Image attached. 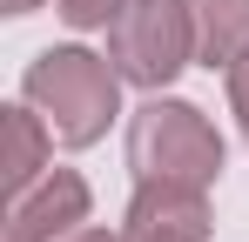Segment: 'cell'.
I'll use <instances>...</instances> for the list:
<instances>
[{
  "instance_id": "cell-11",
  "label": "cell",
  "mask_w": 249,
  "mask_h": 242,
  "mask_svg": "<svg viewBox=\"0 0 249 242\" xmlns=\"http://www.w3.org/2000/svg\"><path fill=\"white\" fill-rule=\"evenodd\" d=\"M0 7H7V14H34L41 0H0Z\"/></svg>"
},
{
  "instance_id": "cell-9",
  "label": "cell",
  "mask_w": 249,
  "mask_h": 242,
  "mask_svg": "<svg viewBox=\"0 0 249 242\" xmlns=\"http://www.w3.org/2000/svg\"><path fill=\"white\" fill-rule=\"evenodd\" d=\"M229 101H236V121H243V135H249V54L229 68Z\"/></svg>"
},
{
  "instance_id": "cell-1",
  "label": "cell",
  "mask_w": 249,
  "mask_h": 242,
  "mask_svg": "<svg viewBox=\"0 0 249 242\" xmlns=\"http://www.w3.org/2000/svg\"><path fill=\"white\" fill-rule=\"evenodd\" d=\"M27 101L41 108V121L54 128V141L88 148L108 135L115 101H122V68H108L88 47H47L27 68Z\"/></svg>"
},
{
  "instance_id": "cell-7",
  "label": "cell",
  "mask_w": 249,
  "mask_h": 242,
  "mask_svg": "<svg viewBox=\"0 0 249 242\" xmlns=\"http://www.w3.org/2000/svg\"><path fill=\"white\" fill-rule=\"evenodd\" d=\"M7 195H27L47 175V135H41V108H7Z\"/></svg>"
},
{
  "instance_id": "cell-8",
  "label": "cell",
  "mask_w": 249,
  "mask_h": 242,
  "mask_svg": "<svg viewBox=\"0 0 249 242\" xmlns=\"http://www.w3.org/2000/svg\"><path fill=\"white\" fill-rule=\"evenodd\" d=\"M54 7H61V20H68V27H115L128 0H54Z\"/></svg>"
},
{
  "instance_id": "cell-3",
  "label": "cell",
  "mask_w": 249,
  "mask_h": 242,
  "mask_svg": "<svg viewBox=\"0 0 249 242\" xmlns=\"http://www.w3.org/2000/svg\"><path fill=\"white\" fill-rule=\"evenodd\" d=\"M196 54V14L189 0H128L108 27V61L135 87H168Z\"/></svg>"
},
{
  "instance_id": "cell-10",
  "label": "cell",
  "mask_w": 249,
  "mask_h": 242,
  "mask_svg": "<svg viewBox=\"0 0 249 242\" xmlns=\"http://www.w3.org/2000/svg\"><path fill=\"white\" fill-rule=\"evenodd\" d=\"M68 242H108V236H101V229H74ZM115 242H122V236H115Z\"/></svg>"
},
{
  "instance_id": "cell-2",
  "label": "cell",
  "mask_w": 249,
  "mask_h": 242,
  "mask_svg": "<svg viewBox=\"0 0 249 242\" xmlns=\"http://www.w3.org/2000/svg\"><path fill=\"white\" fill-rule=\"evenodd\" d=\"M128 168L135 182H182V189H209L222 175V135L202 121L189 101H148L128 121Z\"/></svg>"
},
{
  "instance_id": "cell-6",
  "label": "cell",
  "mask_w": 249,
  "mask_h": 242,
  "mask_svg": "<svg viewBox=\"0 0 249 242\" xmlns=\"http://www.w3.org/2000/svg\"><path fill=\"white\" fill-rule=\"evenodd\" d=\"M196 14V54L209 68H236L249 54V0H189Z\"/></svg>"
},
{
  "instance_id": "cell-5",
  "label": "cell",
  "mask_w": 249,
  "mask_h": 242,
  "mask_svg": "<svg viewBox=\"0 0 249 242\" xmlns=\"http://www.w3.org/2000/svg\"><path fill=\"white\" fill-rule=\"evenodd\" d=\"M122 242H209V202L182 182H142L128 202Z\"/></svg>"
},
{
  "instance_id": "cell-4",
  "label": "cell",
  "mask_w": 249,
  "mask_h": 242,
  "mask_svg": "<svg viewBox=\"0 0 249 242\" xmlns=\"http://www.w3.org/2000/svg\"><path fill=\"white\" fill-rule=\"evenodd\" d=\"M88 222V182L74 168H47L27 195L7 208V242H68Z\"/></svg>"
}]
</instances>
